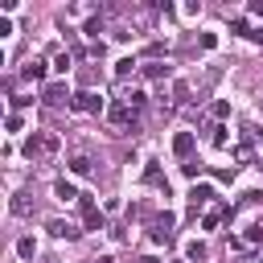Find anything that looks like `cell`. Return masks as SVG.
<instances>
[{
	"mask_svg": "<svg viewBox=\"0 0 263 263\" xmlns=\"http://www.w3.org/2000/svg\"><path fill=\"white\" fill-rule=\"evenodd\" d=\"M222 214H226V210H218V214H205V218H201V226H205V230H214V226H218V218H222Z\"/></svg>",
	"mask_w": 263,
	"mask_h": 263,
	"instance_id": "25",
	"label": "cell"
},
{
	"mask_svg": "<svg viewBox=\"0 0 263 263\" xmlns=\"http://www.w3.org/2000/svg\"><path fill=\"white\" fill-rule=\"evenodd\" d=\"M4 127H8V132H21V127H25V119H21V111H12V115L4 119Z\"/></svg>",
	"mask_w": 263,
	"mask_h": 263,
	"instance_id": "20",
	"label": "cell"
},
{
	"mask_svg": "<svg viewBox=\"0 0 263 263\" xmlns=\"http://www.w3.org/2000/svg\"><path fill=\"white\" fill-rule=\"evenodd\" d=\"M78 115H99L103 111V99L95 95V90H74V103H70Z\"/></svg>",
	"mask_w": 263,
	"mask_h": 263,
	"instance_id": "3",
	"label": "cell"
},
{
	"mask_svg": "<svg viewBox=\"0 0 263 263\" xmlns=\"http://www.w3.org/2000/svg\"><path fill=\"white\" fill-rule=\"evenodd\" d=\"M173 152L185 160V156L193 152V132H177V136H173Z\"/></svg>",
	"mask_w": 263,
	"mask_h": 263,
	"instance_id": "8",
	"label": "cell"
},
{
	"mask_svg": "<svg viewBox=\"0 0 263 263\" xmlns=\"http://www.w3.org/2000/svg\"><path fill=\"white\" fill-rule=\"evenodd\" d=\"M33 251H37L33 238H21V242H16V255H21V259H33Z\"/></svg>",
	"mask_w": 263,
	"mask_h": 263,
	"instance_id": "16",
	"label": "cell"
},
{
	"mask_svg": "<svg viewBox=\"0 0 263 263\" xmlns=\"http://www.w3.org/2000/svg\"><path fill=\"white\" fill-rule=\"evenodd\" d=\"M82 226H86V230H103V214H99V210H86V214H82Z\"/></svg>",
	"mask_w": 263,
	"mask_h": 263,
	"instance_id": "15",
	"label": "cell"
},
{
	"mask_svg": "<svg viewBox=\"0 0 263 263\" xmlns=\"http://www.w3.org/2000/svg\"><path fill=\"white\" fill-rule=\"evenodd\" d=\"M173 222H177L173 214H160V218L152 222V242H168V238H173Z\"/></svg>",
	"mask_w": 263,
	"mask_h": 263,
	"instance_id": "4",
	"label": "cell"
},
{
	"mask_svg": "<svg viewBox=\"0 0 263 263\" xmlns=\"http://www.w3.org/2000/svg\"><path fill=\"white\" fill-rule=\"evenodd\" d=\"M144 78H168V66L164 62H148L144 66Z\"/></svg>",
	"mask_w": 263,
	"mask_h": 263,
	"instance_id": "13",
	"label": "cell"
},
{
	"mask_svg": "<svg viewBox=\"0 0 263 263\" xmlns=\"http://www.w3.org/2000/svg\"><path fill=\"white\" fill-rule=\"evenodd\" d=\"M53 197H58V201H74V197H82V193L74 189V181L62 177V181H53Z\"/></svg>",
	"mask_w": 263,
	"mask_h": 263,
	"instance_id": "9",
	"label": "cell"
},
{
	"mask_svg": "<svg viewBox=\"0 0 263 263\" xmlns=\"http://www.w3.org/2000/svg\"><path fill=\"white\" fill-rule=\"evenodd\" d=\"M25 152H29V156H53V152H58V136H53V132H37V136L25 140Z\"/></svg>",
	"mask_w": 263,
	"mask_h": 263,
	"instance_id": "1",
	"label": "cell"
},
{
	"mask_svg": "<svg viewBox=\"0 0 263 263\" xmlns=\"http://www.w3.org/2000/svg\"><path fill=\"white\" fill-rule=\"evenodd\" d=\"M210 132H214V136H210V140H214V148H222V144H226V127H222V123H214Z\"/></svg>",
	"mask_w": 263,
	"mask_h": 263,
	"instance_id": "21",
	"label": "cell"
},
{
	"mask_svg": "<svg viewBox=\"0 0 263 263\" xmlns=\"http://www.w3.org/2000/svg\"><path fill=\"white\" fill-rule=\"evenodd\" d=\"M185 255H189V259H197V263H201V259H205V242H189V247H185Z\"/></svg>",
	"mask_w": 263,
	"mask_h": 263,
	"instance_id": "18",
	"label": "cell"
},
{
	"mask_svg": "<svg viewBox=\"0 0 263 263\" xmlns=\"http://www.w3.org/2000/svg\"><path fill=\"white\" fill-rule=\"evenodd\" d=\"M210 197H214V185H205V181H201V185H193V189H189V210L197 214V205H201V201H210Z\"/></svg>",
	"mask_w": 263,
	"mask_h": 263,
	"instance_id": "6",
	"label": "cell"
},
{
	"mask_svg": "<svg viewBox=\"0 0 263 263\" xmlns=\"http://www.w3.org/2000/svg\"><path fill=\"white\" fill-rule=\"evenodd\" d=\"M82 33H86V37H99V33H103V21H99V16H90V21L82 25Z\"/></svg>",
	"mask_w": 263,
	"mask_h": 263,
	"instance_id": "17",
	"label": "cell"
},
{
	"mask_svg": "<svg viewBox=\"0 0 263 263\" xmlns=\"http://www.w3.org/2000/svg\"><path fill=\"white\" fill-rule=\"evenodd\" d=\"M173 99H177V103H189V82H177V86H173Z\"/></svg>",
	"mask_w": 263,
	"mask_h": 263,
	"instance_id": "19",
	"label": "cell"
},
{
	"mask_svg": "<svg viewBox=\"0 0 263 263\" xmlns=\"http://www.w3.org/2000/svg\"><path fill=\"white\" fill-rule=\"evenodd\" d=\"M29 103H33V99H29V95H12V111H25V107H29Z\"/></svg>",
	"mask_w": 263,
	"mask_h": 263,
	"instance_id": "24",
	"label": "cell"
},
{
	"mask_svg": "<svg viewBox=\"0 0 263 263\" xmlns=\"http://www.w3.org/2000/svg\"><path fill=\"white\" fill-rule=\"evenodd\" d=\"M53 70L66 74V70H70V53H58V58H53Z\"/></svg>",
	"mask_w": 263,
	"mask_h": 263,
	"instance_id": "22",
	"label": "cell"
},
{
	"mask_svg": "<svg viewBox=\"0 0 263 263\" xmlns=\"http://www.w3.org/2000/svg\"><path fill=\"white\" fill-rule=\"evenodd\" d=\"M136 66H140L136 58H119V62H115V78H127V74H132Z\"/></svg>",
	"mask_w": 263,
	"mask_h": 263,
	"instance_id": "12",
	"label": "cell"
},
{
	"mask_svg": "<svg viewBox=\"0 0 263 263\" xmlns=\"http://www.w3.org/2000/svg\"><path fill=\"white\" fill-rule=\"evenodd\" d=\"M107 119H111V123H127V119H132V107H127L123 99H115V103L107 107Z\"/></svg>",
	"mask_w": 263,
	"mask_h": 263,
	"instance_id": "7",
	"label": "cell"
},
{
	"mask_svg": "<svg viewBox=\"0 0 263 263\" xmlns=\"http://www.w3.org/2000/svg\"><path fill=\"white\" fill-rule=\"evenodd\" d=\"M123 103H127L132 111H140V107L148 103V95H144V90H127V95H123Z\"/></svg>",
	"mask_w": 263,
	"mask_h": 263,
	"instance_id": "14",
	"label": "cell"
},
{
	"mask_svg": "<svg viewBox=\"0 0 263 263\" xmlns=\"http://www.w3.org/2000/svg\"><path fill=\"white\" fill-rule=\"evenodd\" d=\"M181 168H185V177H197V173H201V164H197V160H185Z\"/></svg>",
	"mask_w": 263,
	"mask_h": 263,
	"instance_id": "27",
	"label": "cell"
},
{
	"mask_svg": "<svg viewBox=\"0 0 263 263\" xmlns=\"http://www.w3.org/2000/svg\"><path fill=\"white\" fill-rule=\"evenodd\" d=\"M12 214H29V201H25V193H16V197H12Z\"/></svg>",
	"mask_w": 263,
	"mask_h": 263,
	"instance_id": "23",
	"label": "cell"
},
{
	"mask_svg": "<svg viewBox=\"0 0 263 263\" xmlns=\"http://www.w3.org/2000/svg\"><path fill=\"white\" fill-rule=\"evenodd\" d=\"M21 78H29V82H45V62H41V58H29L25 70H21Z\"/></svg>",
	"mask_w": 263,
	"mask_h": 263,
	"instance_id": "5",
	"label": "cell"
},
{
	"mask_svg": "<svg viewBox=\"0 0 263 263\" xmlns=\"http://www.w3.org/2000/svg\"><path fill=\"white\" fill-rule=\"evenodd\" d=\"M230 115V103H214V119H226Z\"/></svg>",
	"mask_w": 263,
	"mask_h": 263,
	"instance_id": "26",
	"label": "cell"
},
{
	"mask_svg": "<svg viewBox=\"0 0 263 263\" xmlns=\"http://www.w3.org/2000/svg\"><path fill=\"white\" fill-rule=\"evenodd\" d=\"M90 168H95V160H90V156H82V152H78V156H70V173H78V177H86Z\"/></svg>",
	"mask_w": 263,
	"mask_h": 263,
	"instance_id": "10",
	"label": "cell"
},
{
	"mask_svg": "<svg viewBox=\"0 0 263 263\" xmlns=\"http://www.w3.org/2000/svg\"><path fill=\"white\" fill-rule=\"evenodd\" d=\"M49 234H53V238H78V230H74L70 222H58V218L49 222Z\"/></svg>",
	"mask_w": 263,
	"mask_h": 263,
	"instance_id": "11",
	"label": "cell"
},
{
	"mask_svg": "<svg viewBox=\"0 0 263 263\" xmlns=\"http://www.w3.org/2000/svg\"><path fill=\"white\" fill-rule=\"evenodd\" d=\"M41 103H49V107H70L74 95L66 90V82H49V86H41Z\"/></svg>",
	"mask_w": 263,
	"mask_h": 263,
	"instance_id": "2",
	"label": "cell"
},
{
	"mask_svg": "<svg viewBox=\"0 0 263 263\" xmlns=\"http://www.w3.org/2000/svg\"><path fill=\"white\" fill-rule=\"evenodd\" d=\"M99 263H115V259H111V255H103V259H99Z\"/></svg>",
	"mask_w": 263,
	"mask_h": 263,
	"instance_id": "28",
	"label": "cell"
}]
</instances>
